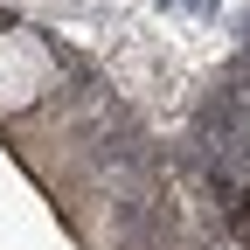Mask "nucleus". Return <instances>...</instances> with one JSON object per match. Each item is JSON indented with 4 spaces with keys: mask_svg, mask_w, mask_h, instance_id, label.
Returning <instances> with one entry per match:
<instances>
[{
    "mask_svg": "<svg viewBox=\"0 0 250 250\" xmlns=\"http://www.w3.org/2000/svg\"><path fill=\"white\" fill-rule=\"evenodd\" d=\"M56 83V56L35 28H0V118H21L49 98Z\"/></svg>",
    "mask_w": 250,
    "mask_h": 250,
    "instance_id": "obj_1",
    "label": "nucleus"
}]
</instances>
